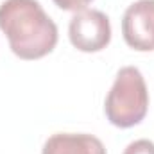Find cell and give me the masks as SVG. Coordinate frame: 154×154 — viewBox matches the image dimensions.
Masks as SVG:
<instances>
[{
  "label": "cell",
  "mask_w": 154,
  "mask_h": 154,
  "mask_svg": "<svg viewBox=\"0 0 154 154\" xmlns=\"http://www.w3.org/2000/svg\"><path fill=\"white\" fill-rule=\"evenodd\" d=\"M90 2H93V0H54V4L59 9H63V11H75V13L86 9V5Z\"/></svg>",
  "instance_id": "cell-7"
},
{
  "label": "cell",
  "mask_w": 154,
  "mask_h": 154,
  "mask_svg": "<svg viewBox=\"0 0 154 154\" xmlns=\"http://www.w3.org/2000/svg\"><path fill=\"white\" fill-rule=\"evenodd\" d=\"M124 154H154V142L147 140V138L134 140L125 147Z\"/></svg>",
  "instance_id": "cell-6"
},
{
  "label": "cell",
  "mask_w": 154,
  "mask_h": 154,
  "mask_svg": "<svg viewBox=\"0 0 154 154\" xmlns=\"http://www.w3.org/2000/svg\"><path fill=\"white\" fill-rule=\"evenodd\" d=\"M149 109V91L145 79L136 66L118 70L115 82L106 97L104 113L108 120L120 129L140 124Z\"/></svg>",
  "instance_id": "cell-2"
},
{
  "label": "cell",
  "mask_w": 154,
  "mask_h": 154,
  "mask_svg": "<svg viewBox=\"0 0 154 154\" xmlns=\"http://www.w3.org/2000/svg\"><path fill=\"white\" fill-rule=\"evenodd\" d=\"M122 34L125 43L134 50H154V0H138L125 9Z\"/></svg>",
  "instance_id": "cell-4"
},
{
  "label": "cell",
  "mask_w": 154,
  "mask_h": 154,
  "mask_svg": "<svg viewBox=\"0 0 154 154\" xmlns=\"http://www.w3.org/2000/svg\"><path fill=\"white\" fill-rule=\"evenodd\" d=\"M68 36L81 52H100L111 41L109 18L99 9L77 11L70 20Z\"/></svg>",
  "instance_id": "cell-3"
},
{
  "label": "cell",
  "mask_w": 154,
  "mask_h": 154,
  "mask_svg": "<svg viewBox=\"0 0 154 154\" xmlns=\"http://www.w3.org/2000/svg\"><path fill=\"white\" fill-rule=\"evenodd\" d=\"M0 31L14 56L41 59L57 45V25L38 0H5L0 4Z\"/></svg>",
  "instance_id": "cell-1"
},
{
  "label": "cell",
  "mask_w": 154,
  "mask_h": 154,
  "mask_svg": "<svg viewBox=\"0 0 154 154\" xmlns=\"http://www.w3.org/2000/svg\"><path fill=\"white\" fill-rule=\"evenodd\" d=\"M41 154H108L104 143L86 133H56L52 134Z\"/></svg>",
  "instance_id": "cell-5"
}]
</instances>
